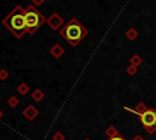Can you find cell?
Returning <instances> with one entry per match:
<instances>
[{
    "label": "cell",
    "instance_id": "30bf717a",
    "mask_svg": "<svg viewBox=\"0 0 156 140\" xmlns=\"http://www.w3.org/2000/svg\"><path fill=\"white\" fill-rule=\"evenodd\" d=\"M7 78V72L5 69H1L0 71V79H6Z\"/></svg>",
    "mask_w": 156,
    "mask_h": 140
},
{
    "label": "cell",
    "instance_id": "277c9868",
    "mask_svg": "<svg viewBox=\"0 0 156 140\" xmlns=\"http://www.w3.org/2000/svg\"><path fill=\"white\" fill-rule=\"evenodd\" d=\"M139 117H140V122L141 124L150 130V128L155 127L156 125V110H152V108H149V110H145L144 112L141 113H138Z\"/></svg>",
    "mask_w": 156,
    "mask_h": 140
},
{
    "label": "cell",
    "instance_id": "6da1fadb",
    "mask_svg": "<svg viewBox=\"0 0 156 140\" xmlns=\"http://www.w3.org/2000/svg\"><path fill=\"white\" fill-rule=\"evenodd\" d=\"M2 24L10 29L16 38H21L26 32V19H24V9L21 6H16L11 13H9L4 19Z\"/></svg>",
    "mask_w": 156,
    "mask_h": 140
},
{
    "label": "cell",
    "instance_id": "52a82bcc",
    "mask_svg": "<svg viewBox=\"0 0 156 140\" xmlns=\"http://www.w3.org/2000/svg\"><path fill=\"white\" fill-rule=\"evenodd\" d=\"M23 113H24V116H26L27 118L33 119V118L37 116V113H38V112H37V110H35L33 106H29V107H27V108L24 110V112H23Z\"/></svg>",
    "mask_w": 156,
    "mask_h": 140
},
{
    "label": "cell",
    "instance_id": "7a4b0ae2",
    "mask_svg": "<svg viewBox=\"0 0 156 140\" xmlns=\"http://www.w3.org/2000/svg\"><path fill=\"white\" fill-rule=\"evenodd\" d=\"M87 29L82 26L80 22H78L76 18H72L61 30L60 34L62 35V38L69 43V45L76 46L78 45V43L87 35Z\"/></svg>",
    "mask_w": 156,
    "mask_h": 140
},
{
    "label": "cell",
    "instance_id": "4fadbf2b",
    "mask_svg": "<svg viewBox=\"0 0 156 140\" xmlns=\"http://www.w3.org/2000/svg\"><path fill=\"white\" fill-rule=\"evenodd\" d=\"M110 140H124V139H123L121 135H115V136H112Z\"/></svg>",
    "mask_w": 156,
    "mask_h": 140
},
{
    "label": "cell",
    "instance_id": "8992f818",
    "mask_svg": "<svg viewBox=\"0 0 156 140\" xmlns=\"http://www.w3.org/2000/svg\"><path fill=\"white\" fill-rule=\"evenodd\" d=\"M63 52H65V50H63V47L61 46V45H58V44H55L51 49H50V54L55 57V58H58V57H61L62 55H63Z\"/></svg>",
    "mask_w": 156,
    "mask_h": 140
},
{
    "label": "cell",
    "instance_id": "5bb4252c",
    "mask_svg": "<svg viewBox=\"0 0 156 140\" xmlns=\"http://www.w3.org/2000/svg\"><path fill=\"white\" fill-rule=\"evenodd\" d=\"M0 117H1V111H0Z\"/></svg>",
    "mask_w": 156,
    "mask_h": 140
},
{
    "label": "cell",
    "instance_id": "3957f363",
    "mask_svg": "<svg viewBox=\"0 0 156 140\" xmlns=\"http://www.w3.org/2000/svg\"><path fill=\"white\" fill-rule=\"evenodd\" d=\"M24 19H26L27 32L29 34H33L45 21L44 16L34 6H27L24 9Z\"/></svg>",
    "mask_w": 156,
    "mask_h": 140
},
{
    "label": "cell",
    "instance_id": "7c38bea8",
    "mask_svg": "<svg viewBox=\"0 0 156 140\" xmlns=\"http://www.w3.org/2000/svg\"><path fill=\"white\" fill-rule=\"evenodd\" d=\"M32 2H33L35 6H39V5H41V4L44 2V0H32Z\"/></svg>",
    "mask_w": 156,
    "mask_h": 140
},
{
    "label": "cell",
    "instance_id": "8fae6325",
    "mask_svg": "<svg viewBox=\"0 0 156 140\" xmlns=\"http://www.w3.org/2000/svg\"><path fill=\"white\" fill-rule=\"evenodd\" d=\"M9 105H11V106H16V105H17V100H16L15 97H11V99L9 100Z\"/></svg>",
    "mask_w": 156,
    "mask_h": 140
},
{
    "label": "cell",
    "instance_id": "9c48e42d",
    "mask_svg": "<svg viewBox=\"0 0 156 140\" xmlns=\"http://www.w3.org/2000/svg\"><path fill=\"white\" fill-rule=\"evenodd\" d=\"M43 96H44V95H43V93H41L40 90H35L34 94H33V97H34L37 101H39L40 99H43Z\"/></svg>",
    "mask_w": 156,
    "mask_h": 140
},
{
    "label": "cell",
    "instance_id": "ba28073f",
    "mask_svg": "<svg viewBox=\"0 0 156 140\" xmlns=\"http://www.w3.org/2000/svg\"><path fill=\"white\" fill-rule=\"evenodd\" d=\"M18 91H20V94L24 95V94L28 91V86H27L26 84H21V85L18 86Z\"/></svg>",
    "mask_w": 156,
    "mask_h": 140
},
{
    "label": "cell",
    "instance_id": "5b68a950",
    "mask_svg": "<svg viewBox=\"0 0 156 140\" xmlns=\"http://www.w3.org/2000/svg\"><path fill=\"white\" fill-rule=\"evenodd\" d=\"M63 23V19L61 18V16L56 12H54L49 18H48V24L52 28V29H58L60 26H62Z\"/></svg>",
    "mask_w": 156,
    "mask_h": 140
}]
</instances>
